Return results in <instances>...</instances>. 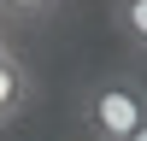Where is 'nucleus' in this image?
Segmentation results:
<instances>
[{"label": "nucleus", "instance_id": "obj_4", "mask_svg": "<svg viewBox=\"0 0 147 141\" xmlns=\"http://www.w3.org/2000/svg\"><path fill=\"white\" fill-rule=\"evenodd\" d=\"M59 6H65V0H0V18H18V23H41V18H53Z\"/></svg>", "mask_w": 147, "mask_h": 141}, {"label": "nucleus", "instance_id": "obj_5", "mask_svg": "<svg viewBox=\"0 0 147 141\" xmlns=\"http://www.w3.org/2000/svg\"><path fill=\"white\" fill-rule=\"evenodd\" d=\"M129 141H147V117H141V124H136V135H129Z\"/></svg>", "mask_w": 147, "mask_h": 141}, {"label": "nucleus", "instance_id": "obj_2", "mask_svg": "<svg viewBox=\"0 0 147 141\" xmlns=\"http://www.w3.org/2000/svg\"><path fill=\"white\" fill-rule=\"evenodd\" d=\"M30 94H35V82H30V70H24V59L0 41V129L30 106Z\"/></svg>", "mask_w": 147, "mask_h": 141}, {"label": "nucleus", "instance_id": "obj_3", "mask_svg": "<svg viewBox=\"0 0 147 141\" xmlns=\"http://www.w3.org/2000/svg\"><path fill=\"white\" fill-rule=\"evenodd\" d=\"M112 30L124 47H136V53H147V0H112Z\"/></svg>", "mask_w": 147, "mask_h": 141}, {"label": "nucleus", "instance_id": "obj_1", "mask_svg": "<svg viewBox=\"0 0 147 141\" xmlns=\"http://www.w3.org/2000/svg\"><path fill=\"white\" fill-rule=\"evenodd\" d=\"M141 117H147V82L124 77V70L94 77L77 100V124L88 129V141H129Z\"/></svg>", "mask_w": 147, "mask_h": 141}]
</instances>
